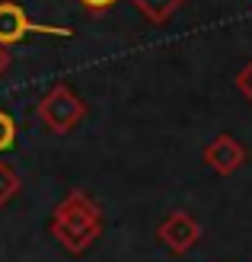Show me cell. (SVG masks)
<instances>
[{
	"label": "cell",
	"mask_w": 252,
	"mask_h": 262,
	"mask_svg": "<svg viewBox=\"0 0 252 262\" xmlns=\"http://www.w3.org/2000/svg\"><path fill=\"white\" fill-rule=\"evenodd\" d=\"M48 230L71 256H83L102 237V211L83 189H71L55 205L48 217Z\"/></svg>",
	"instance_id": "cell-1"
},
{
	"label": "cell",
	"mask_w": 252,
	"mask_h": 262,
	"mask_svg": "<svg viewBox=\"0 0 252 262\" xmlns=\"http://www.w3.org/2000/svg\"><path fill=\"white\" fill-rule=\"evenodd\" d=\"M35 119L42 122V128H48L51 135H67V131H74L86 119V102L74 93L71 83H55L38 99Z\"/></svg>",
	"instance_id": "cell-2"
},
{
	"label": "cell",
	"mask_w": 252,
	"mask_h": 262,
	"mask_svg": "<svg viewBox=\"0 0 252 262\" xmlns=\"http://www.w3.org/2000/svg\"><path fill=\"white\" fill-rule=\"evenodd\" d=\"M58 35V38H74L71 26H51V23H35L16 0H0V45H19L29 35Z\"/></svg>",
	"instance_id": "cell-3"
},
{
	"label": "cell",
	"mask_w": 252,
	"mask_h": 262,
	"mask_svg": "<svg viewBox=\"0 0 252 262\" xmlns=\"http://www.w3.org/2000/svg\"><path fill=\"white\" fill-rule=\"evenodd\" d=\"M156 240H160L172 256H185L201 240V224H198L189 211H172L163 224L156 227Z\"/></svg>",
	"instance_id": "cell-4"
},
{
	"label": "cell",
	"mask_w": 252,
	"mask_h": 262,
	"mask_svg": "<svg viewBox=\"0 0 252 262\" xmlns=\"http://www.w3.org/2000/svg\"><path fill=\"white\" fill-rule=\"evenodd\" d=\"M201 160L214 169L217 176H230V173H236V169L246 163V147L233 135H217L214 141L204 144Z\"/></svg>",
	"instance_id": "cell-5"
},
{
	"label": "cell",
	"mask_w": 252,
	"mask_h": 262,
	"mask_svg": "<svg viewBox=\"0 0 252 262\" xmlns=\"http://www.w3.org/2000/svg\"><path fill=\"white\" fill-rule=\"evenodd\" d=\"M131 4H134V10H138L147 23L166 26V23L185 7V0H131Z\"/></svg>",
	"instance_id": "cell-6"
},
{
	"label": "cell",
	"mask_w": 252,
	"mask_h": 262,
	"mask_svg": "<svg viewBox=\"0 0 252 262\" xmlns=\"http://www.w3.org/2000/svg\"><path fill=\"white\" fill-rule=\"evenodd\" d=\"M19 189H22V179H19V173H16V166H10V163L0 160V208L16 199Z\"/></svg>",
	"instance_id": "cell-7"
},
{
	"label": "cell",
	"mask_w": 252,
	"mask_h": 262,
	"mask_svg": "<svg viewBox=\"0 0 252 262\" xmlns=\"http://www.w3.org/2000/svg\"><path fill=\"white\" fill-rule=\"evenodd\" d=\"M13 144H16V122H13V115L0 109V154L10 150Z\"/></svg>",
	"instance_id": "cell-8"
},
{
	"label": "cell",
	"mask_w": 252,
	"mask_h": 262,
	"mask_svg": "<svg viewBox=\"0 0 252 262\" xmlns=\"http://www.w3.org/2000/svg\"><path fill=\"white\" fill-rule=\"evenodd\" d=\"M236 90H240V96L252 106V61L246 64L240 74H236Z\"/></svg>",
	"instance_id": "cell-9"
},
{
	"label": "cell",
	"mask_w": 252,
	"mask_h": 262,
	"mask_svg": "<svg viewBox=\"0 0 252 262\" xmlns=\"http://www.w3.org/2000/svg\"><path fill=\"white\" fill-rule=\"evenodd\" d=\"M118 0H80V7L89 13V16H102V13H109Z\"/></svg>",
	"instance_id": "cell-10"
},
{
	"label": "cell",
	"mask_w": 252,
	"mask_h": 262,
	"mask_svg": "<svg viewBox=\"0 0 252 262\" xmlns=\"http://www.w3.org/2000/svg\"><path fill=\"white\" fill-rule=\"evenodd\" d=\"M7 68H10V51H7L4 45H0V77L7 74Z\"/></svg>",
	"instance_id": "cell-11"
}]
</instances>
